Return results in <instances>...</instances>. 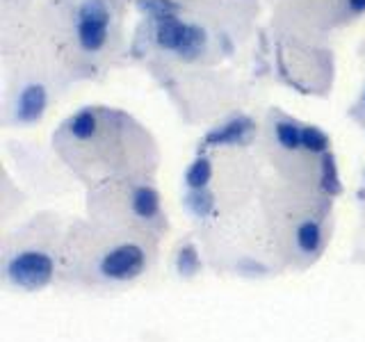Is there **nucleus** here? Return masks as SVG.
<instances>
[{
	"instance_id": "1",
	"label": "nucleus",
	"mask_w": 365,
	"mask_h": 342,
	"mask_svg": "<svg viewBox=\"0 0 365 342\" xmlns=\"http://www.w3.org/2000/svg\"><path fill=\"white\" fill-rule=\"evenodd\" d=\"M158 239L98 219L66 226L57 288L110 294L133 288L158 262Z\"/></svg>"
},
{
	"instance_id": "2",
	"label": "nucleus",
	"mask_w": 365,
	"mask_h": 342,
	"mask_svg": "<svg viewBox=\"0 0 365 342\" xmlns=\"http://www.w3.org/2000/svg\"><path fill=\"white\" fill-rule=\"evenodd\" d=\"M114 112L101 108H85L68 119L57 144L64 160L78 169L80 176L91 182H103L110 178H146L148 169V146H125L123 137L133 135L128 119L121 125H110Z\"/></svg>"
},
{
	"instance_id": "3",
	"label": "nucleus",
	"mask_w": 365,
	"mask_h": 342,
	"mask_svg": "<svg viewBox=\"0 0 365 342\" xmlns=\"http://www.w3.org/2000/svg\"><path fill=\"white\" fill-rule=\"evenodd\" d=\"M66 226L57 217H34L11 233L3 244L5 288L21 294H37L57 283Z\"/></svg>"
},
{
	"instance_id": "4",
	"label": "nucleus",
	"mask_w": 365,
	"mask_h": 342,
	"mask_svg": "<svg viewBox=\"0 0 365 342\" xmlns=\"http://www.w3.org/2000/svg\"><path fill=\"white\" fill-rule=\"evenodd\" d=\"M91 219L137 228L163 237L167 233V214L158 187L146 178H110L96 182L89 192Z\"/></svg>"
},
{
	"instance_id": "5",
	"label": "nucleus",
	"mask_w": 365,
	"mask_h": 342,
	"mask_svg": "<svg viewBox=\"0 0 365 342\" xmlns=\"http://www.w3.org/2000/svg\"><path fill=\"white\" fill-rule=\"evenodd\" d=\"M327 217V205L308 203V208H299L292 203V212H285L283 219H277L272 228L274 251L281 262L294 269H306L317 262L329 244Z\"/></svg>"
},
{
	"instance_id": "6",
	"label": "nucleus",
	"mask_w": 365,
	"mask_h": 342,
	"mask_svg": "<svg viewBox=\"0 0 365 342\" xmlns=\"http://www.w3.org/2000/svg\"><path fill=\"white\" fill-rule=\"evenodd\" d=\"M112 14L106 0H85L76 11V37L85 53H101L110 39Z\"/></svg>"
},
{
	"instance_id": "7",
	"label": "nucleus",
	"mask_w": 365,
	"mask_h": 342,
	"mask_svg": "<svg viewBox=\"0 0 365 342\" xmlns=\"http://www.w3.org/2000/svg\"><path fill=\"white\" fill-rule=\"evenodd\" d=\"M256 130V123L254 119L245 117V114H240V117H233L231 121H226L222 125H217L212 128L208 135H205L203 140V146H210V148H217V146H240L245 144L251 135Z\"/></svg>"
},
{
	"instance_id": "8",
	"label": "nucleus",
	"mask_w": 365,
	"mask_h": 342,
	"mask_svg": "<svg viewBox=\"0 0 365 342\" xmlns=\"http://www.w3.org/2000/svg\"><path fill=\"white\" fill-rule=\"evenodd\" d=\"M46 108H48V91L39 83H30L19 91L14 103V117L19 123H34L43 117Z\"/></svg>"
},
{
	"instance_id": "9",
	"label": "nucleus",
	"mask_w": 365,
	"mask_h": 342,
	"mask_svg": "<svg viewBox=\"0 0 365 342\" xmlns=\"http://www.w3.org/2000/svg\"><path fill=\"white\" fill-rule=\"evenodd\" d=\"M171 267H174V274L180 281H192L203 271V254L194 239H180L176 244L174 256H171Z\"/></svg>"
},
{
	"instance_id": "10",
	"label": "nucleus",
	"mask_w": 365,
	"mask_h": 342,
	"mask_svg": "<svg viewBox=\"0 0 365 342\" xmlns=\"http://www.w3.org/2000/svg\"><path fill=\"white\" fill-rule=\"evenodd\" d=\"M185 23L187 21L178 19V14L158 19L153 28V39L158 43V48H163L167 53H176L178 43L182 39V32H185Z\"/></svg>"
},
{
	"instance_id": "11",
	"label": "nucleus",
	"mask_w": 365,
	"mask_h": 342,
	"mask_svg": "<svg viewBox=\"0 0 365 342\" xmlns=\"http://www.w3.org/2000/svg\"><path fill=\"white\" fill-rule=\"evenodd\" d=\"M208 48V32H205L197 23H185V32L176 48V55L182 62H194Z\"/></svg>"
},
{
	"instance_id": "12",
	"label": "nucleus",
	"mask_w": 365,
	"mask_h": 342,
	"mask_svg": "<svg viewBox=\"0 0 365 342\" xmlns=\"http://www.w3.org/2000/svg\"><path fill=\"white\" fill-rule=\"evenodd\" d=\"M182 205H185L194 219L205 222V219H210V217H215L217 212V197L210 192V187L187 190L185 197H182Z\"/></svg>"
},
{
	"instance_id": "13",
	"label": "nucleus",
	"mask_w": 365,
	"mask_h": 342,
	"mask_svg": "<svg viewBox=\"0 0 365 342\" xmlns=\"http://www.w3.org/2000/svg\"><path fill=\"white\" fill-rule=\"evenodd\" d=\"M317 187L324 197H338L342 192L340 185V176H338V167H336V157L327 153L319 157V169H317Z\"/></svg>"
},
{
	"instance_id": "14",
	"label": "nucleus",
	"mask_w": 365,
	"mask_h": 342,
	"mask_svg": "<svg viewBox=\"0 0 365 342\" xmlns=\"http://www.w3.org/2000/svg\"><path fill=\"white\" fill-rule=\"evenodd\" d=\"M302 130H304V125H299L297 121H290V119H281V121L274 123V137H277V144L288 153L304 151Z\"/></svg>"
},
{
	"instance_id": "15",
	"label": "nucleus",
	"mask_w": 365,
	"mask_h": 342,
	"mask_svg": "<svg viewBox=\"0 0 365 342\" xmlns=\"http://www.w3.org/2000/svg\"><path fill=\"white\" fill-rule=\"evenodd\" d=\"M212 176H215V169H212L210 157L199 155V157H194V162L187 167L182 182H185L187 190H205V187H210Z\"/></svg>"
},
{
	"instance_id": "16",
	"label": "nucleus",
	"mask_w": 365,
	"mask_h": 342,
	"mask_svg": "<svg viewBox=\"0 0 365 342\" xmlns=\"http://www.w3.org/2000/svg\"><path fill=\"white\" fill-rule=\"evenodd\" d=\"M302 146H304V151L308 155H315V157H322L329 153V137L315 128V125H304V130H302Z\"/></svg>"
},
{
	"instance_id": "17",
	"label": "nucleus",
	"mask_w": 365,
	"mask_h": 342,
	"mask_svg": "<svg viewBox=\"0 0 365 342\" xmlns=\"http://www.w3.org/2000/svg\"><path fill=\"white\" fill-rule=\"evenodd\" d=\"M137 5H140V9L146 11L153 21L178 14V5L174 0H137Z\"/></svg>"
},
{
	"instance_id": "18",
	"label": "nucleus",
	"mask_w": 365,
	"mask_h": 342,
	"mask_svg": "<svg viewBox=\"0 0 365 342\" xmlns=\"http://www.w3.org/2000/svg\"><path fill=\"white\" fill-rule=\"evenodd\" d=\"M347 7L351 14H363L365 11V0H347Z\"/></svg>"
},
{
	"instance_id": "19",
	"label": "nucleus",
	"mask_w": 365,
	"mask_h": 342,
	"mask_svg": "<svg viewBox=\"0 0 365 342\" xmlns=\"http://www.w3.org/2000/svg\"><path fill=\"white\" fill-rule=\"evenodd\" d=\"M363 180H365V171H363Z\"/></svg>"
},
{
	"instance_id": "20",
	"label": "nucleus",
	"mask_w": 365,
	"mask_h": 342,
	"mask_svg": "<svg viewBox=\"0 0 365 342\" xmlns=\"http://www.w3.org/2000/svg\"><path fill=\"white\" fill-rule=\"evenodd\" d=\"M363 103H365V94H363Z\"/></svg>"
}]
</instances>
